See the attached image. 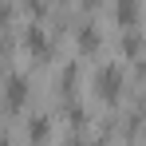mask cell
Returning <instances> with one entry per match:
<instances>
[{"mask_svg": "<svg viewBox=\"0 0 146 146\" xmlns=\"http://www.w3.org/2000/svg\"><path fill=\"white\" fill-rule=\"evenodd\" d=\"M4 99H8V111H12V115H16V111H20V107H24L28 103V79L24 75H8V87H4Z\"/></svg>", "mask_w": 146, "mask_h": 146, "instance_id": "6da1fadb", "label": "cell"}, {"mask_svg": "<svg viewBox=\"0 0 146 146\" xmlns=\"http://www.w3.org/2000/svg\"><path fill=\"white\" fill-rule=\"evenodd\" d=\"M24 48H28V55L36 51V59H48V55H51V44H48V36H44L40 28H32V24L24 28Z\"/></svg>", "mask_w": 146, "mask_h": 146, "instance_id": "7a4b0ae2", "label": "cell"}, {"mask_svg": "<svg viewBox=\"0 0 146 146\" xmlns=\"http://www.w3.org/2000/svg\"><path fill=\"white\" fill-rule=\"evenodd\" d=\"M79 44H83V51L99 48V32H91V28H83V32H79Z\"/></svg>", "mask_w": 146, "mask_h": 146, "instance_id": "3957f363", "label": "cell"}, {"mask_svg": "<svg viewBox=\"0 0 146 146\" xmlns=\"http://www.w3.org/2000/svg\"><path fill=\"white\" fill-rule=\"evenodd\" d=\"M119 16H122V24L134 20V0H122V4H119Z\"/></svg>", "mask_w": 146, "mask_h": 146, "instance_id": "277c9868", "label": "cell"}, {"mask_svg": "<svg viewBox=\"0 0 146 146\" xmlns=\"http://www.w3.org/2000/svg\"><path fill=\"white\" fill-rule=\"evenodd\" d=\"M83 4H95V0H83Z\"/></svg>", "mask_w": 146, "mask_h": 146, "instance_id": "5b68a950", "label": "cell"}]
</instances>
